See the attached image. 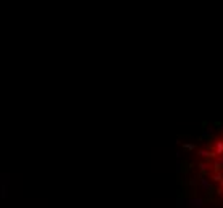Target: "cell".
Here are the masks:
<instances>
[{
    "label": "cell",
    "instance_id": "1",
    "mask_svg": "<svg viewBox=\"0 0 223 208\" xmlns=\"http://www.w3.org/2000/svg\"><path fill=\"white\" fill-rule=\"evenodd\" d=\"M197 159L201 173L209 186L223 197V131L217 133L201 149Z\"/></svg>",
    "mask_w": 223,
    "mask_h": 208
}]
</instances>
